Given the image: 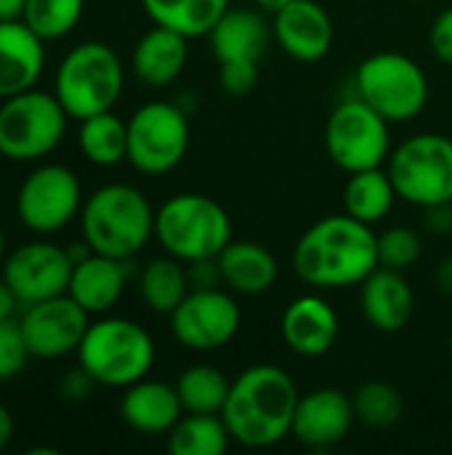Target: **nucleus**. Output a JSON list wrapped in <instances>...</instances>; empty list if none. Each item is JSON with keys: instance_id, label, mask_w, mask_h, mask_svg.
<instances>
[{"instance_id": "1", "label": "nucleus", "mask_w": 452, "mask_h": 455, "mask_svg": "<svg viewBox=\"0 0 452 455\" xmlns=\"http://www.w3.org/2000/svg\"><path fill=\"white\" fill-rule=\"evenodd\" d=\"M290 264L317 291L362 285L378 267V235L349 213L325 216L298 237Z\"/></svg>"}, {"instance_id": "2", "label": "nucleus", "mask_w": 452, "mask_h": 455, "mask_svg": "<svg viewBox=\"0 0 452 455\" xmlns=\"http://www.w3.org/2000/svg\"><path fill=\"white\" fill-rule=\"evenodd\" d=\"M298 400L301 395L288 371L272 363H258L232 379L221 419L232 443L261 451L290 437Z\"/></svg>"}, {"instance_id": "3", "label": "nucleus", "mask_w": 452, "mask_h": 455, "mask_svg": "<svg viewBox=\"0 0 452 455\" xmlns=\"http://www.w3.org/2000/svg\"><path fill=\"white\" fill-rule=\"evenodd\" d=\"M80 229L93 253L136 259L155 237V208L131 184H104L83 200Z\"/></svg>"}, {"instance_id": "4", "label": "nucleus", "mask_w": 452, "mask_h": 455, "mask_svg": "<svg viewBox=\"0 0 452 455\" xmlns=\"http://www.w3.org/2000/svg\"><path fill=\"white\" fill-rule=\"evenodd\" d=\"M77 363L99 387L125 389L149 376L155 365V339L144 325L128 317H99L88 325Z\"/></svg>"}, {"instance_id": "5", "label": "nucleus", "mask_w": 452, "mask_h": 455, "mask_svg": "<svg viewBox=\"0 0 452 455\" xmlns=\"http://www.w3.org/2000/svg\"><path fill=\"white\" fill-rule=\"evenodd\" d=\"M155 240L168 256L184 264L216 259L234 240L232 219L213 197L181 192L155 211Z\"/></svg>"}, {"instance_id": "6", "label": "nucleus", "mask_w": 452, "mask_h": 455, "mask_svg": "<svg viewBox=\"0 0 452 455\" xmlns=\"http://www.w3.org/2000/svg\"><path fill=\"white\" fill-rule=\"evenodd\" d=\"M125 85V69L115 48L99 40L75 45L56 69V99L69 120H85L115 109Z\"/></svg>"}, {"instance_id": "7", "label": "nucleus", "mask_w": 452, "mask_h": 455, "mask_svg": "<svg viewBox=\"0 0 452 455\" xmlns=\"http://www.w3.org/2000/svg\"><path fill=\"white\" fill-rule=\"evenodd\" d=\"M354 96L389 123H410L429 104V77L408 53L378 51L357 67Z\"/></svg>"}, {"instance_id": "8", "label": "nucleus", "mask_w": 452, "mask_h": 455, "mask_svg": "<svg viewBox=\"0 0 452 455\" xmlns=\"http://www.w3.org/2000/svg\"><path fill=\"white\" fill-rule=\"evenodd\" d=\"M69 115L56 93L29 88L0 104V155L13 163L48 157L67 133Z\"/></svg>"}, {"instance_id": "9", "label": "nucleus", "mask_w": 452, "mask_h": 455, "mask_svg": "<svg viewBox=\"0 0 452 455\" xmlns=\"http://www.w3.org/2000/svg\"><path fill=\"white\" fill-rule=\"evenodd\" d=\"M386 171L400 200L429 208L452 203V139L445 133H416L392 149Z\"/></svg>"}, {"instance_id": "10", "label": "nucleus", "mask_w": 452, "mask_h": 455, "mask_svg": "<svg viewBox=\"0 0 452 455\" xmlns=\"http://www.w3.org/2000/svg\"><path fill=\"white\" fill-rule=\"evenodd\" d=\"M189 149V112L176 101H147L128 120V163L144 176H165Z\"/></svg>"}, {"instance_id": "11", "label": "nucleus", "mask_w": 452, "mask_h": 455, "mask_svg": "<svg viewBox=\"0 0 452 455\" xmlns=\"http://www.w3.org/2000/svg\"><path fill=\"white\" fill-rule=\"evenodd\" d=\"M389 120L381 117L360 96H349L328 117L325 125V149L330 160L346 171L384 168L392 155V131Z\"/></svg>"}, {"instance_id": "12", "label": "nucleus", "mask_w": 452, "mask_h": 455, "mask_svg": "<svg viewBox=\"0 0 452 455\" xmlns=\"http://www.w3.org/2000/svg\"><path fill=\"white\" fill-rule=\"evenodd\" d=\"M242 325V309L237 296L218 288H192L184 301L170 312L173 339L189 352H218L224 349Z\"/></svg>"}, {"instance_id": "13", "label": "nucleus", "mask_w": 452, "mask_h": 455, "mask_svg": "<svg viewBox=\"0 0 452 455\" xmlns=\"http://www.w3.org/2000/svg\"><path fill=\"white\" fill-rule=\"evenodd\" d=\"M83 187L72 168L59 163L37 165L19 187V221L35 235L61 232L83 208Z\"/></svg>"}, {"instance_id": "14", "label": "nucleus", "mask_w": 452, "mask_h": 455, "mask_svg": "<svg viewBox=\"0 0 452 455\" xmlns=\"http://www.w3.org/2000/svg\"><path fill=\"white\" fill-rule=\"evenodd\" d=\"M88 325L91 315L69 293L24 307L19 320L27 349L37 360H61L75 355Z\"/></svg>"}, {"instance_id": "15", "label": "nucleus", "mask_w": 452, "mask_h": 455, "mask_svg": "<svg viewBox=\"0 0 452 455\" xmlns=\"http://www.w3.org/2000/svg\"><path fill=\"white\" fill-rule=\"evenodd\" d=\"M67 248L53 243H24L3 259V280L11 285L21 307L67 293L72 277Z\"/></svg>"}, {"instance_id": "16", "label": "nucleus", "mask_w": 452, "mask_h": 455, "mask_svg": "<svg viewBox=\"0 0 452 455\" xmlns=\"http://www.w3.org/2000/svg\"><path fill=\"white\" fill-rule=\"evenodd\" d=\"M354 421L352 397L336 387H322L301 395L290 437L309 451H330L349 437Z\"/></svg>"}, {"instance_id": "17", "label": "nucleus", "mask_w": 452, "mask_h": 455, "mask_svg": "<svg viewBox=\"0 0 452 455\" xmlns=\"http://www.w3.org/2000/svg\"><path fill=\"white\" fill-rule=\"evenodd\" d=\"M280 48L301 64L322 61L333 45V19L317 0H293L272 16Z\"/></svg>"}, {"instance_id": "18", "label": "nucleus", "mask_w": 452, "mask_h": 455, "mask_svg": "<svg viewBox=\"0 0 452 455\" xmlns=\"http://www.w3.org/2000/svg\"><path fill=\"white\" fill-rule=\"evenodd\" d=\"M280 333L293 355L317 360L325 357L338 341V315L328 299L304 293L285 307L280 317Z\"/></svg>"}, {"instance_id": "19", "label": "nucleus", "mask_w": 452, "mask_h": 455, "mask_svg": "<svg viewBox=\"0 0 452 455\" xmlns=\"http://www.w3.org/2000/svg\"><path fill=\"white\" fill-rule=\"evenodd\" d=\"M360 309L378 333L405 331L416 312V293L405 272L376 267L360 285Z\"/></svg>"}, {"instance_id": "20", "label": "nucleus", "mask_w": 452, "mask_h": 455, "mask_svg": "<svg viewBox=\"0 0 452 455\" xmlns=\"http://www.w3.org/2000/svg\"><path fill=\"white\" fill-rule=\"evenodd\" d=\"M133 275V259H112L101 253H91L88 259L72 267L67 293L93 317L107 315L120 299Z\"/></svg>"}, {"instance_id": "21", "label": "nucleus", "mask_w": 452, "mask_h": 455, "mask_svg": "<svg viewBox=\"0 0 452 455\" xmlns=\"http://www.w3.org/2000/svg\"><path fill=\"white\" fill-rule=\"evenodd\" d=\"M21 19L0 21V99L35 88L45 69V48Z\"/></svg>"}, {"instance_id": "22", "label": "nucleus", "mask_w": 452, "mask_h": 455, "mask_svg": "<svg viewBox=\"0 0 452 455\" xmlns=\"http://www.w3.org/2000/svg\"><path fill=\"white\" fill-rule=\"evenodd\" d=\"M120 416L123 421L139 432V435H168L178 419L184 416L176 384H165L157 379H141L131 387H125L120 400Z\"/></svg>"}, {"instance_id": "23", "label": "nucleus", "mask_w": 452, "mask_h": 455, "mask_svg": "<svg viewBox=\"0 0 452 455\" xmlns=\"http://www.w3.org/2000/svg\"><path fill=\"white\" fill-rule=\"evenodd\" d=\"M272 37V24L266 21L261 8L250 5H229L216 27L208 32L210 51L221 61H234V59H250L261 61L266 53Z\"/></svg>"}, {"instance_id": "24", "label": "nucleus", "mask_w": 452, "mask_h": 455, "mask_svg": "<svg viewBox=\"0 0 452 455\" xmlns=\"http://www.w3.org/2000/svg\"><path fill=\"white\" fill-rule=\"evenodd\" d=\"M189 59V37L155 24L133 48L131 67L139 83L149 88H165L178 80Z\"/></svg>"}, {"instance_id": "25", "label": "nucleus", "mask_w": 452, "mask_h": 455, "mask_svg": "<svg viewBox=\"0 0 452 455\" xmlns=\"http://www.w3.org/2000/svg\"><path fill=\"white\" fill-rule=\"evenodd\" d=\"M216 259L221 283L234 296H261L274 288L280 275L272 251L253 240H232Z\"/></svg>"}, {"instance_id": "26", "label": "nucleus", "mask_w": 452, "mask_h": 455, "mask_svg": "<svg viewBox=\"0 0 452 455\" xmlns=\"http://www.w3.org/2000/svg\"><path fill=\"white\" fill-rule=\"evenodd\" d=\"M397 200L400 195L386 168H368V171L349 173L344 184V213L370 227L384 221L394 211Z\"/></svg>"}, {"instance_id": "27", "label": "nucleus", "mask_w": 452, "mask_h": 455, "mask_svg": "<svg viewBox=\"0 0 452 455\" xmlns=\"http://www.w3.org/2000/svg\"><path fill=\"white\" fill-rule=\"evenodd\" d=\"M192 291L186 264L176 256H157L139 269V296L155 315H168Z\"/></svg>"}, {"instance_id": "28", "label": "nucleus", "mask_w": 452, "mask_h": 455, "mask_svg": "<svg viewBox=\"0 0 452 455\" xmlns=\"http://www.w3.org/2000/svg\"><path fill=\"white\" fill-rule=\"evenodd\" d=\"M152 24L168 27L184 37H208L229 0H141Z\"/></svg>"}, {"instance_id": "29", "label": "nucleus", "mask_w": 452, "mask_h": 455, "mask_svg": "<svg viewBox=\"0 0 452 455\" xmlns=\"http://www.w3.org/2000/svg\"><path fill=\"white\" fill-rule=\"evenodd\" d=\"M80 152L99 168H112L128 157V120H120L112 109L80 120L77 131Z\"/></svg>"}, {"instance_id": "30", "label": "nucleus", "mask_w": 452, "mask_h": 455, "mask_svg": "<svg viewBox=\"0 0 452 455\" xmlns=\"http://www.w3.org/2000/svg\"><path fill=\"white\" fill-rule=\"evenodd\" d=\"M232 435L221 413H184L168 432V451L173 455H224Z\"/></svg>"}, {"instance_id": "31", "label": "nucleus", "mask_w": 452, "mask_h": 455, "mask_svg": "<svg viewBox=\"0 0 452 455\" xmlns=\"http://www.w3.org/2000/svg\"><path fill=\"white\" fill-rule=\"evenodd\" d=\"M232 381L208 363H194L176 379V392L184 413H221Z\"/></svg>"}, {"instance_id": "32", "label": "nucleus", "mask_w": 452, "mask_h": 455, "mask_svg": "<svg viewBox=\"0 0 452 455\" xmlns=\"http://www.w3.org/2000/svg\"><path fill=\"white\" fill-rule=\"evenodd\" d=\"M354 416L370 429H392L405 413V400L397 387L386 381H365L352 395Z\"/></svg>"}, {"instance_id": "33", "label": "nucleus", "mask_w": 452, "mask_h": 455, "mask_svg": "<svg viewBox=\"0 0 452 455\" xmlns=\"http://www.w3.org/2000/svg\"><path fill=\"white\" fill-rule=\"evenodd\" d=\"M85 0H27L21 21L43 40L67 37L83 19Z\"/></svg>"}, {"instance_id": "34", "label": "nucleus", "mask_w": 452, "mask_h": 455, "mask_svg": "<svg viewBox=\"0 0 452 455\" xmlns=\"http://www.w3.org/2000/svg\"><path fill=\"white\" fill-rule=\"evenodd\" d=\"M424 256V237L410 227H389L378 235V267L405 272Z\"/></svg>"}, {"instance_id": "35", "label": "nucleus", "mask_w": 452, "mask_h": 455, "mask_svg": "<svg viewBox=\"0 0 452 455\" xmlns=\"http://www.w3.org/2000/svg\"><path fill=\"white\" fill-rule=\"evenodd\" d=\"M29 357L32 355L27 349V341L21 336L19 323L0 320V384L16 379L24 371Z\"/></svg>"}, {"instance_id": "36", "label": "nucleus", "mask_w": 452, "mask_h": 455, "mask_svg": "<svg viewBox=\"0 0 452 455\" xmlns=\"http://www.w3.org/2000/svg\"><path fill=\"white\" fill-rule=\"evenodd\" d=\"M218 83L226 96L232 99H245L253 93L258 85V61L250 59H234V61H221Z\"/></svg>"}, {"instance_id": "37", "label": "nucleus", "mask_w": 452, "mask_h": 455, "mask_svg": "<svg viewBox=\"0 0 452 455\" xmlns=\"http://www.w3.org/2000/svg\"><path fill=\"white\" fill-rule=\"evenodd\" d=\"M93 387H99L96 379H93L80 363H77V368L67 371V373L59 379V395H61V400H67V403H83V400H88L91 392H93Z\"/></svg>"}, {"instance_id": "38", "label": "nucleus", "mask_w": 452, "mask_h": 455, "mask_svg": "<svg viewBox=\"0 0 452 455\" xmlns=\"http://www.w3.org/2000/svg\"><path fill=\"white\" fill-rule=\"evenodd\" d=\"M429 43H432L434 56L442 64L452 67V5L434 19V24L429 29Z\"/></svg>"}, {"instance_id": "39", "label": "nucleus", "mask_w": 452, "mask_h": 455, "mask_svg": "<svg viewBox=\"0 0 452 455\" xmlns=\"http://www.w3.org/2000/svg\"><path fill=\"white\" fill-rule=\"evenodd\" d=\"M186 275H189V285L192 288H218L221 283V269H218V259H200L186 264Z\"/></svg>"}, {"instance_id": "40", "label": "nucleus", "mask_w": 452, "mask_h": 455, "mask_svg": "<svg viewBox=\"0 0 452 455\" xmlns=\"http://www.w3.org/2000/svg\"><path fill=\"white\" fill-rule=\"evenodd\" d=\"M424 227L437 235L445 237L452 232V203H440V205H429L424 208Z\"/></svg>"}, {"instance_id": "41", "label": "nucleus", "mask_w": 452, "mask_h": 455, "mask_svg": "<svg viewBox=\"0 0 452 455\" xmlns=\"http://www.w3.org/2000/svg\"><path fill=\"white\" fill-rule=\"evenodd\" d=\"M16 309H19V299L11 291V285L0 277V320H13Z\"/></svg>"}, {"instance_id": "42", "label": "nucleus", "mask_w": 452, "mask_h": 455, "mask_svg": "<svg viewBox=\"0 0 452 455\" xmlns=\"http://www.w3.org/2000/svg\"><path fill=\"white\" fill-rule=\"evenodd\" d=\"M437 285L445 296H452V256L442 259L437 267Z\"/></svg>"}, {"instance_id": "43", "label": "nucleus", "mask_w": 452, "mask_h": 455, "mask_svg": "<svg viewBox=\"0 0 452 455\" xmlns=\"http://www.w3.org/2000/svg\"><path fill=\"white\" fill-rule=\"evenodd\" d=\"M11 437H13V416L5 405H0V451H5Z\"/></svg>"}, {"instance_id": "44", "label": "nucleus", "mask_w": 452, "mask_h": 455, "mask_svg": "<svg viewBox=\"0 0 452 455\" xmlns=\"http://www.w3.org/2000/svg\"><path fill=\"white\" fill-rule=\"evenodd\" d=\"M27 0H0V21H11V19H21Z\"/></svg>"}, {"instance_id": "45", "label": "nucleus", "mask_w": 452, "mask_h": 455, "mask_svg": "<svg viewBox=\"0 0 452 455\" xmlns=\"http://www.w3.org/2000/svg\"><path fill=\"white\" fill-rule=\"evenodd\" d=\"M288 3H293V0H253L256 8H261L264 13H272V16H274L280 8H285Z\"/></svg>"}, {"instance_id": "46", "label": "nucleus", "mask_w": 452, "mask_h": 455, "mask_svg": "<svg viewBox=\"0 0 452 455\" xmlns=\"http://www.w3.org/2000/svg\"><path fill=\"white\" fill-rule=\"evenodd\" d=\"M3 259H5V232L0 227V264H3Z\"/></svg>"}, {"instance_id": "47", "label": "nucleus", "mask_w": 452, "mask_h": 455, "mask_svg": "<svg viewBox=\"0 0 452 455\" xmlns=\"http://www.w3.org/2000/svg\"><path fill=\"white\" fill-rule=\"evenodd\" d=\"M450 352H452V331H450Z\"/></svg>"}]
</instances>
